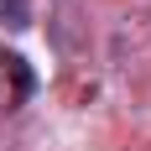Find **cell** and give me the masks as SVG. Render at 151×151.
I'll use <instances>...</instances> for the list:
<instances>
[{
	"label": "cell",
	"mask_w": 151,
	"mask_h": 151,
	"mask_svg": "<svg viewBox=\"0 0 151 151\" xmlns=\"http://www.w3.org/2000/svg\"><path fill=\"white\" fill-rule=\"evenodd\" d=\"M31 94H37V68H31L21 52L11 47H0V109H16L26 104Z\"/></svg>",
	"instance_id": "obj_1"
},
{
	"label": "cell",
	"mask_w": 151,
	"mask_h": 151,
	"mask_svg": "<svg viewBox=\"0 0 151 151\" xmlns=\"http://www.w3.org/2000/svg\"><path fill=\"white\" fill-rule=\"evenodd\" d=\"M0 26H31V0H0Z\"/></svg>",
	"instance_id": "obj_2"
}]
</instances>
